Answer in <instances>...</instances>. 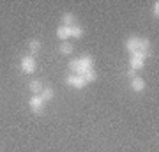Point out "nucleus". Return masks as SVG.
Listing matches in <instances>:
<instances>
[{
    "label": "nucleus",
    "mask_w": 159,
    "mask_h": 152,
    "mask_svg": "<svg viewBox=\"0 0 159 152\" xmlns=\"http://www.w3.org/2000/svg\"><path fill=\"white\" fill-rule=\"evenodd\" d=\"M145 58H147V53H142V51H134V53H129V67L133 71H140L145 66Z\"/></svg>",
    "instance_id": "nucleus-1"
},
{
    "label": "nucleus",
    "mask_w": 159,
    "mask_h": 152,
    "mask_svg": "<svg viewBox=\"0 0 159 152\" xmlns=\"http://www.w3.org/2000/svg\"><path fill=\"white\" fill-rule=\"evenodd\" d=\"M20 69L23 74H34L37 69V62H35L34 55H25L20 62Z\"/></svg>",
    "instance_id": "nucleus-2"
},
{
    "label": "nucleus",
    "mask_w": 159,
    "mask_h": 152,
    "mask_svg": "<svg viewBox=\"0 0 159 152\" xmlns=\"http://www.w3.org/2000/svg\"><path fill=\"white\" fill-rule=\"evenodd\" d=\"M89 69H94V58H92L90 55L80 57L78 58V74L80 76H83Z\"/></svg>",
    "instance_id": "nucleus-3"
},
{
    "label": "nucleus",
    "mask_w": 159,
    "mask_h": 152,
    "mask_svg": "<svg viewBox=\"0 0 159 152\" xmlns=\"http://www.w3.org/2000/svg\"><path fill=\"white\" fill-rule=\"evenodd\" d=\"M66 83L69 85V87H73V89L76 90H81L87 87V81L83 76H80V74H69L67 78H66Z\"/></svg>",
    "instance_id": "nucleus-4"
},
{
    "label": "nucleus",
    "mask_w": 159,
    "mask_h": 152,
    "mask_svg": "<svg viewBox=\"0 0 159 152\" xmlns=\"http://www.w3.org/2000/svg\"><path fill=\"white\" fill-rule=\"evenodd\" d=\"M44 104L46 103L43 101V97L41 96H32L29 99V106H30V110L34 113H43L44 112Z\"/></svg>",
    "instance_id": "nucleus-5"
},
{
    "label": "nucleus",
    "mask_w": 159,
    "mask_h": 152,
    "mask_svg": "<svg viewBox=\"0 0 159 152\" xmlns=\"http://www.w3.org/2000/svg\"><path fill=\"white\" fill-rule=\"evenodd\" d=\"M125 50H127V53L140 51V35H129L125 39Z\"/></svg>",
    "instance_id": "nucleus-6"
},
{
    "label": "nucleus",
    "mask_w": 159,
    "mask_h": 152,
    "mask_svg": "<svg viewBox=\"0 0 159 152\" xmlns=\"http://www.w3.org/2000/svg\"><path fill=\"white\" fill-rule=\"evenodd\" d=\"M129 85H131V89L134 90V92H143L145 90V80L142 78V76H134V78H131V81H129Z\"/></svg>",
    "instance_id": "nucleus-7"
},
{
    "label": "nucleus",
    "mask_w": 159,
    "mask_h": 152,
    "mask_svg": "<svg viewBox=\"0 0 159 152\" xmlns=\"http://www.w3.org/2000/svg\"><path fill=\"white\" fill-rule=\"evenodd\" d=\"M60 25L62 27H73V25H76V16H74L73 12H64L62 18H60Z\"/></svg>",
    "instance_id": "nucleus-8"
},
{
    "label": "nucleus",
    "mask_w": 159,
    "mask_h": 152,
    "mask_svg": "<svg viewBox=\"0 0 159 152\" xmlns=\"http://www.w3.org/2000/svg\"><path fill=\"white\" fill-rule=\"evenodd\" d=\"M29 89H30V92H32L34 96H39L44 87H43V81H41V80H32V81L29 83Z\"/></svg>",
    "instance_id": "nucleus-9"
},
{
    "label": "nucleus",
    "mask_w": 159,
    "mask_h": 152,
    "mask_svg": "<svg viewBox=\"0 0 159 152\" xmlns=\"http://www.w3.org/2000/svg\"><path fill=\"white\" fill-rule=\"evenodd\" d=\"M69 32H71V37L73 39H80V37H83L85 34V30L81 25H73V27H69Z\"/></svg>",
    "instance_id": "nucleus-10"
},
{
    "label": "nucleus",
    "mask_w": 159,
    "mask_h": 152,
    "mask_svg": "<svg viewBox=\"0 0 159 152\" xmlns=\"http://www.w3.org/2000/svg\"><path fill=\"white\" fill-rule=\"evenodd\" d=\"M41 48H43V43H41L39 39H30V41H29V51H30V55L39 53Z\"/></svg>",
    "instance_id": "nucleus-11"
},
{
    "label": "nucleus",
    "mask_w": 159,
    "mask_h": 152,
    "mask_svg": "<svg viewBox=\"0 0 159 152\" xmlns=\"http://www.w3.org/2000/svg\"><path fill=\"white\" fill-rule=\"evenodd\" d=\"M57 37L60 41H67L69 37H71V32H69V27H62V25H60V27L57 28Z\"/></svg>",
    "instance_id": "nucleus-12"
},
{
    "label": "nucleus",
    "mask_w": 159,
    "mask_h": 152,
    "mask_svg": "<svg viewBox=\"0 0 159 152\" xmlns=\"http://www.w3.org/2000/svg\"><path fill=\"white\" fill-rule=\"evenodd\" d=\"M58 51L62 53V55H71L74 51V46L69 43V41H64V43H60V46H58Z\"/></svg>",
    "instance_id": "nucleus-13"
},
{
    "label": "nucleus",
    "mask_w": 159,
    "mask_h": 152,
    "mask_svg": "<svg viewBox=\"0 0 159 152\" xmlns=\"http://www.w3.org/2000/svg\"><path fill=\"white\" fill-rule=\"evenodd\" d=\"M39 96L43 97V101H44V103H48V101H51V99L55 97V90L51 89V87H44Z\"/></svg>",
    "instance_id": "nucleus-14"
},
{
    "label": "nucleus",
    "mask_w": 159,
    "mask_h": 152,
    "mask_svg": "<svg viewBox=\"0 0 159 152\" xmlns=\"http://www.w3.org/2000/svg\"><path fill=\"white\" fill-rule=\"evenodd\" d=\"M83 78H85L87 83H92V81H96L97 80V73H96V69H89L85 74H83Z\"/></svg>",
    "instance_id": "nucleus-15"
},
{
    "label": "nucleus",
    "mask_w": 159,
    "mask_h": 152,
    "mask_svg": "<svg viewBox=\"0 0 159 152\" xmlns=\"http://www.w3.org/2000/svg\"><path fill=\"white\" fill-rule=\"evenodd\" d=\"M152 16L157 20L159 18V2H154L152 4Z\"/></svg>",
    "instance_id": "nucleus-16"
}]
</instances>
